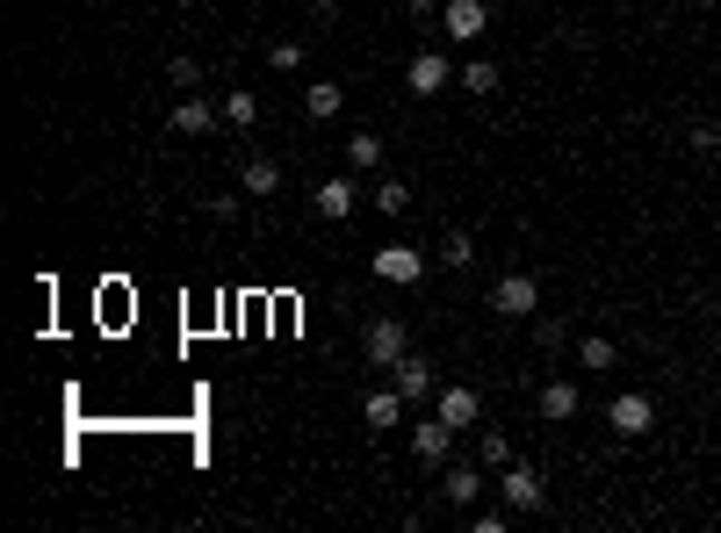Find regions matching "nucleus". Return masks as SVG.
Returning a JSON list of instances; mask_svg holds the SVG:
<instances>
[{"mask_svg":"<svg viewBox=\"0 0 721 533\" xmlns=\"http://www.w3.org/2000/svg\"><path fill=\"white\" fill-rule=\"evenodd\" d=\"M361 354H368V368H397V361L411 354V332H405V317H376V325L361 332Z\"/></svg>","mask_w":721,"mask_h":533,"instance_id":"nucleus-1","label":"nucleus"},{"mask_svg":"<svg viewBox=\"0 0 721 533\" xmlns=\"http://www.w3.org/2000/svg\"><path fill=\"white\" fill-rule=\"evenodd\" d=\"M490 310L498 317H534L542 310V282H534V274H498V282H490Z\"/></svg>","mask_w":721,"mask_h":533,"instance_id":"nucleus-2","label":"nucleus"},{"mask_svg":"<svg viewBox=\"0 0 721 533\" xmlns=\"http://www.w3.org/2000/svg\"><path fill=\"white\" fill-rule=\"evenodd\" d=\"M368 274H376V282H390V288H419L426 282V253L419 246H382L376 260H368Z\"/></svg>","mask_w":721,"mask_h":533,"instance_id":"nucleus-3","label":"nucleus"},{"mask_svg":"<svg viewBox=\"0 0 721 533\" xmlns=\"http://www.w3.org/2000/svg\"><path fill=\"white\" fill-rule=\"evenodd\" d=\"M606 425H613V433H621V440H642V433H650V425H656V404L642 397V389H621V397L606 404Z\"/></svg>","mask_w":721,"mask_h":533,"instance_id":"nucleus-4","label":"nucleus"},{"mask_svg":"<svg viewBox=\"0 0 721 533\" xmlns=\"http://www.w3.org/2000/svg\"><path fill=\"white\" fill-rule=\"evenodd\" d=\"M498 491H505V505L513 512H542L548 505V483H542V468H527V462H513V468H498Z\"/></svg>","mask_w":721,"mask_h":533,"instance_id":"nucleus-5","label":"nucleus"},{"mask_svg":"<svg viewBox=\"0 0 721 533\" xmlns=\"http://www.w3.org/2000/svg\"><path fill=\"white\" fill-rule=\"evenodd\" d=\"M440 29H448V43H477L490 29V8L484 0H448V8H440Z\"/></svg>","mask_w":721,"mask_h":533,"instance_id":"nucleus-6","label":"nucleus"},{"mask_svg":"<svg viewBox=\"0 0 721 533\" xmlns=\"http://www.w3.org/2000/svg\"><path fill=\"white\" fill-rule=\"evenodd\" d=\"M433 411L455 425V433H469V425H477V411H484V397H477L469 383H440V389H433Z\"/></svg>","mask_w":721,"mask_h":533,"instance_id":"nucleus-7","label":"nucleus"},{"mask_svg":"<svg viewBox=\"0 0 721 533\" xmlns=\"http://www.w3.org/2000/svg\"><path fill=\"white\" fill-rule=\"evenodd\" d=\"M354 203H361V188H354V180H347V174L318 180V195H311V209H318V217H325V224H347V217H354Z\"/></svg>","mask_w":721,"mask_h":533,"instance_id":"nucleus-8","label":"nucleus"},{"mask_svg":"<svg viewBox=\"0 0 721 533\" xmlns=\"http://www.w3.org/2000/svg\"><path fill=\"white\" fill-rule=\"evenodd\" d=\"M397 389H405V397L411 404H426V397H433V389H440V375H433V361H426V354H405V361H397Z\"/></svg>","mask_w":721,"mask_h":533,"instance_id":"nucleus-9","label":"nucleus"},{"mask_svg":"<svg viewBox=\"0 0 721 533\" xmlns=\"http://www.w3.org/2000/svg\"><path fill=\"white\" fill-rule=\"evenodd\" d=\"M448 80H455V72H448V58H440V51H419L405 66V87H411V95H440Z\"/></svg>","mask_w":721,"mask_h":533,"instance_id":"nucleus-10","label":"nucleus"},{"mask_svg":"<svg viewBox=\"0 0 721 533\" xmlns=\"http://www.w3.org/2000/svg\"><path fill=\"white\" fill-rule=\"evenodd\" d=\"M405 411H411V397H405V389H368V404H361V418L368 425H382V433H390V425H405Z\"/></svg>","mask_w":721,"mask_h":533,"instance_id":"nucleus-11","label":"nucleus"},{"mask_svg":"<svg viewBox=\"0 0 721 533\" xmlns=\"http://www.w3.org/2000/svg\"><path fill=\"white\" fill-rule=\"evenodd\" d=\"M448 440H455V425L440 418H426V425H411V454H419V462H448Z\"/></svg>","mask_w":721,"mask_h":533,"instance_id":"nucleus-12","label":"nucleus"},{"mask_svg":"<svg viewBox=\"0 0 721 533\" xmlns=\"http://www.w3.org/2000/svg\"><path fill=\"white\" fill-rule=\"evenodd\" d=\"M440 491H448V505H462V512H469V505L484 497V462H455Z\"/></svg>","mask_w":721,"mask_h":533,"instance_id":"nucleus-13","label":"nucleus"},{"mask_svg":"<svg viewBox=\"0 0 721 533\" xmlns=\"http://www.w3.org/2000/svg\"><path fill=\"white\" fill-rule=\"evenodd\" d=\"M577 411H585V397H577V383H563V375H556V383L542 389V418H548V425H571Z\"/></svg>","mask_w":721,"mask_h":533,"instance_id":"nucleus-14","label":"nucleus"},{"mask_svg":"<svg viewBox=\"0 0 721 533\" xmlns=\"http://www.w3.org/2000/svg\"><path fill=\"white\" fill-rule=\"evenodd\" d=\"M340 109H347V87H340V80H311V95H303V116H311V124H332Z\"/></svg>","mask_w":721,"mask_h":533,"instance_id":"nucleus-15","label":"nucleus"},{"mask_svg":"<svg viewBox=\"0 0 721 533\" xmlns=\"http://www.w3.org/2000/svg\"><path fill=\"white\" fill-rule=\"evenodd\" d=\"M238 188L245 195H282V159H260V151H253V159L238 166Z\"/></svg>","mask_w":721,"mask_h":533,"instance_id":"nucleus-16","label":"nucleus"},{"mask_svg":"<svg viewBox=\"0 0 721 533\" xmlns=\"http://www.w3.org/2000/svg\"><path fill=\"white\" fill-rule=\"evenodd\" d=\"M166 130L174 137H210L217 130V109H210V101H181V109L166 116Z\"/></svg>","mask_w":721,"mask_h":533,"instance_id":"nucleus-17","label":"nucleus"},{"mask_svg":"<svg viewBox=\"0 0 721 533\" xmlns=\"http://www.w3.org/2000/svg\"><path fill=\"white\" fill-rule=\"evenodd\" d=\"M368 203H376L382 217H405V209H411V188H405V180H397V174H382L376 188H368Z\"/></svg>","mask_w":721,"mask_h":533,"instance_id":"nucleus-18","label":"nucleus"},{"mask_svg":"<svg viewBox=\"0 0 721 533\" xmlns=\"http://www.w3.org/2000/svg\"><path fill=\"white\" fill-rule=\"evenodd\" d=\"M455 80H462V87H469V95H498V87H505V72H498V66H490V58H469V66H462V72H455Z\"/></svg>","mask_w":721,"mask_h":533,"instance_id":"nucleus-19","label":"nucleus"},{"mask_svg":"<svg viewBox=\"0 0 721 533\" xmlns=\"http://www.w3.org/2000/svg\"><path fill=\"white\" fill-rule=\"evenodd\" d=\"M347 159H354L361 174H376V166H382V137L376 130H354V137H347Z\"/></svg>","mask_w":721,"mask_h":533,"instance_id":"nucleus-20","label":"nucleus"},{"mask_svg":"<svg viewBox=\"0 0 721 533\" xmlns=\"http://www.w3.org/2000/svg\"><path fill=\"white\" fill-rule=\"evenodd\" d=\"M577 361H585V368H613V361H621V346H613L606 332H592V339H577Z\"/></svg>","mask_w":721,"mask_h":533,"instance_id":"nucleus-21","label":"nucleus"},{"mask_svg":"<svg viewBox=\"0 0 721 533\" xmlns=\"http://www.w3.org/2000/svg\"><path fill=\"white\" fill-rule=\"evenodd\" d=\"M224 124H232V130H253L260 124V101L245 95V87H238V95H224Z\"/></svg>","mask_w":721,"mask_h":533,"instance_id":"nucleus-22","label":"nucleus"},{"mask_svg":"<svg viewBox=\"0 0 721 533\" xmlns=\"http://www.w3.org/2000/svg\"><path fill=\"white\" fill-rule=\"evenodd\" d=\"M477 462L484 468H513V433H484L477 440Z\"/></svg>","mask_w":721,"mask_h":533,"instance_id":"nucleus-23","label":"nucleus"},{"mask_svg":"<svg viewBox=\"0 0 721 533\" xmlns=\"http://www.w3.org/2000/svg\"><path fill=\"white\" fill-rule=\"evenodd\" d=\"M440 260H448V267H469V260H477V238H469V231H440Z\"/></svg>","mask_w":721,"mask_h":533,"instance_id":"nucleus-24","label":"nucleus"},{"mask_svg":"<svg viewBox=\"0 0 721 533\" xmlns=\"http://www.w3.org/2000/svg\"><path fill=\"white\" fill-rule=\"evenodd\" d=\"M166 87H181V95L203 87V66H195V58H166Z\"/></svg>","mask_w":721,"mask_h":533,"instance_id":"nucleus-25","label":"nucleus"},{"mask_svg":"<svg viewBox=\"0 0 721 533\" xmlns=\"http://www.w3.org/2000/svg\"><path fill=\"white\" fill-rule=\"evenodd\" d=\"M267 66H274V72H296V66H303V43H296V37L267 43Z\"/></svg>","mask_w":721,"mask_h":533,"instance_id":"nucleus-26","label":"nucleus"},{"mask_svg":"<svg viewBox=\"0 0 721 533\" xmlns=\"http://www.w3.org/2000/svg\"><path fill=\"white\" fill-rule=\"evenodd\" d=\"M685 145H693V151H721V124H693V130H685Z\"/></svg>","mask_w":721,"mask_h":533,"instance_id":"nucleus-27","label":"nucleus"},{"mask_svg":"<svg viewBox=\"0 0 721 533\" xmlns=\"http://www.w3.org/2000/svg\"><path fill=\"white\" fill-rule=\"evenodd\" d=\"M505 512H513V505H498V512H477V520H469V533H505Z\"/></svg>","mask_w":721,"mask_h":533,"instance_id":"nucleus-28","label":"nucleus"},{"mask_svg":"<svg viewBox=\"0 0 721 533\" xmlns=\"http://www.w3.org/2000/svg\"><path fill=\"white\" fill-rule=\"evenodd\" d=\"M311 22H340V0H311Z\"/></svg>","mask_w":721,"mask_h":533,"instance_id":"nucleus-29","label":"nucleus"},{"mask_svg":"<svg viewBox=\"0 0 721 533\" xmlns=\"http://www.w3.org/2000/svg\"><path fill=\"white\" fill-rule=\"evenodd\" d=\"M448 0H405V14H440Z\"/></svg>","mask_w":721,"mask_h":533,"instance_id":"nucleus-30","label":"nucleus"},{"mask_svg":"<svg viewBox=\"0 0 721 533\" xmlns=\"http://www.w3.org/2000/svg\"><path fill=\"white\" fill-rule=\"evenodd\" d=\"M714 346H721V325H714Z\"/></svg>","mask_w":721,"mask_h":533,"instance_id":"nucleus-31","label":"nucleus"}]
</instances>
